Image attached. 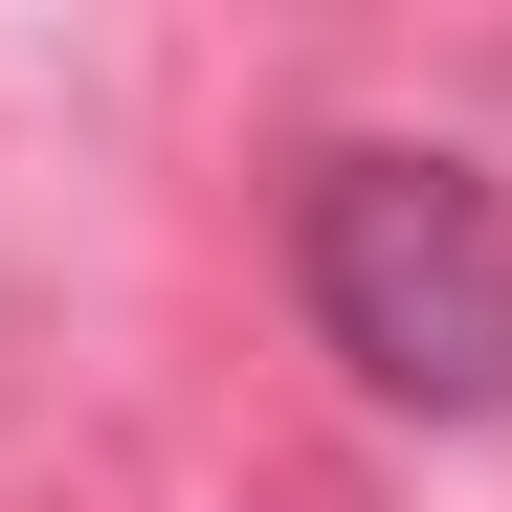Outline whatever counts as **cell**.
Returning <instances> with one entry per match:
<instances>
[{
	"mask_svg": "<svg viewBox=\"0 0 512 512\" xmlns=\"http://www.w3.org/2000/svg\"><path fill=\"white\" fill-rule=\"evenodd\" d=\"M290 290L334 334V379L401 423H512V179L423 134H334L290 179Z\"/></svg>",
	"mask_w": 512,
	"mask_h": 512,
	"instance_id": "cell-1",
	"label": "cell"
}]
</instances>
